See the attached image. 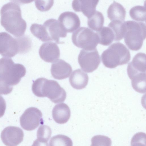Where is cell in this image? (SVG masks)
<instances>
[{
    "mask_svg": "<svg viewBox=\"0 0 146 146\" xmlns=\"http://www.w3.org/2000/svg\"><path fill=\"white\" fill-rule=\"evenodd\" d=\"M102 61L106 67L113 68L127 64L131 55L129 50L120 42L113 43L104 50L101 56Z\"/></svg>",
    "mask_w": 146,
    "mask_h": 146,
    "instance_id": "obj_4",
    "label": "cell"
},
{
    "mask_svg": "<svg viewBox=\"0 0 146 146\" xmlns=\"http://www.w3.org/2000/svg\"><path fill=\"white\" fill-rule=\"evenodd\" d=\"M72 71L70 65L64 60L58 59L52 64L50 69L52 77L60 80L68 78Z\"/></svg>",
    "mask_w": 146,
    "mask_h": 146,
    "instance_id": "obj_15",
    "label": "cell"
},
{
    "mask_svg": "<svg viewBox=\"0 0 146 146\" xmlns=\"http://www.w3.org/2000/svg\"><path fill=\"white\" fill-rule=\"evenodd\" d=\"M78 61L83 71L86 72L90 73L98 68L101 60L96 48L92 50H81L78 56Z\"/></svg>",
    "mask_w": 146,
    "mask_h": 146,
    "instance_id": "obj_7",
    "label": "cell"
},
{
    "mask_svg": "<svg viewBox=\"0 0 146 146\" xmlns=\"http://www.w3.org/2000/svg\"><path fill=\"white\" fill-rule=\"evenodd\" d=\"M32 89L36 96L47 97L54 103L64 102L66 97L65 90L57 82L44 78H38L34 81Z\"/></svg>",
    "mask_w": 146,
    "mask_h": 146,
    "instance_id": "obj_3",
    "label": "cell"
},
{
    "mask_svg": "<svg viewBox=\"0 0 146 146\" xmlns=\"http://www.w3.org/2000/svg\"><path fill=\"white\" fill-rule=\"evenodd\" d=\"M6 103L5 99L0 95V118L4 115L6 109Z\"/></svg>",
    "mask_w": 146,
    "mask_h": 146,
    "instance_id": "obj_31",
    "label": "cell"
},
{
    "mask_svg": "<svg viewBox=\"0 0 146 146\" xmlns=\"http://www.w3.org/2000/svg\"><path fill=\"white\" fill-rule=\"evenodd\" d=\"M40 58L44 61L52 63L58 59L60 51L58 47L54 42H48L42 44L39 50Z\"/></svg>",
    "mask_w": 146,
    "mask_h": 146,
    "instance_id": "obj_11",
    "label": "cell"
},
{
    "mask_svg": "<svg viewBox=\"0 0 146 146\" xmlns=\"http://www.w3.org/2000/svg\"><path fill=\"white\" fill-rule=\"evenodd\" d=\"M146 54L142 52L137 53L128 65V76L131 79L139 74L146 73Z\"/></svg>",
    "mask_w": 146,
    "mask_h": 146,
    "instance_id": "obj_13",
    "label": "cell"
},
{
    "mask_svg": "<svg viewBox=\"0 0 146 146\" xmlns=\"http://www.w3.org/2000/svg\"><path fill=\"white\" fill-rule=\"evenodd\" d=\"M104 22V17L102 13L96 11L92 16L88 18L87 24L91 29L98 32L103 27Z\"/></svg>",
    "mask_w": 146,
    "mask_h": 146,
    "instance_id": "obj_22",
    "label": "cell"
},
{
    "mask_svg": "<svg viewBox=\"0 0 146 146\" xmlns=\"http://www.w3.org/2000/svg\"><path fill=\"white\" fill-rule=\"evenodd\" d=\"M131 80L132 87L135 91L141 93L146 92V73L137 75Z\"/></svg>",
    "mask_w": 146,
    "mask_h": 146,
    "instance_id": "obj_24",
    "label": "cell"
},
{
    "mask_svg": "<svg viewBox=\"0 0 146 146\" xmlns=\"http://www.w3.org/2000/svg\"><path fill=\"white\" fill-rule=\"evenodd\" d=\"M51 134L52 131L50 127L46 125H41L37 131V139L48 141Z\"/></svg>",
    "mask_w": 146,
    "mask_h": 146,
    "instance_id": "obj_28",
    "label": "cell"
},
{
    "mask_svg": "<svg viewBox=\"0 0 146 146\" xmlns=\"http://www.w3.org/2000/svg\"><path fill=\"white\" fill-rule=\"evenodd\" d=\"M125 42L131 50H138L146 37V25L143 22L128 21L125 22Z\"/></svg>",
    "mask_w": 146,
    "mask_h": 146,
    "instance_id": "obj_5",
    "label": "cell"
},
{
    "mask_svg": "<svg viewBox=\"0 0 146 146\" xmlns=\"http://www.w3.org/2000/svg\"><path fill=\"white\" fill-rule=\"evenodd\" d=\"M24 133L19 127L10 126L5 127L1 133V138L6 146H17L23 140Z\"/></svg>",
    "mask_w": 146,
    "mask_h": 146,
    "instance_id": "obj_10",
    "label": "cell"
},
{
    "mask_svg": "<svg viewBox=\"0 0 146 146\" xmlns=\"http://www.w3.org/2000/svg\"><path fill=\"white\" fill-rule=\"evenodd\" d=\"M19 52L21 53L19 37L15 38L6 32L0 33V54L9 58Z\"/></svg>",
    "mask_w": 146,
    "mask_h": 146,
    "instance_id": "obj_8",
    "label": "cell"
},
{
    "mask_svg": "<svg viewBox=\"0 0 146 146\" xmlns=\"http://www.w3.org/2000/svg\"><path fill=\"white\" fill-rule=\"evenodd\" d=\"M97 32L99 38V43L102 45H108L114 40L113 32L109 27H103Z\"/></svg>",
    "mask_w": 146,
    "mask_h": 146,
    "instance_id": "obj_21",
    "label": "cell"
},
{
    "mask_svg": "<svg viewBox=\"0 0 146 146\" xmlns=\"http://www.w3.org/2000/svg\"><path fill=\"white\" fill-rule=\"evenodd\" d=\"M52 113L54 121L60 124L66 123L69 119L71 115L69 107L63 103L56 105L53 109Z\"/></svg>",
    "mask_w": 146,
    "mask_h": 146,
    "instance_id": "obj_17",
    "label": "cell"
},
{
    "mask_svg": "<svg viewBox=\"0 0 146 146\" xmlns=\"http://www.w3.org/2000/svg\"><path fill=\"white\" fill-rule=\"evenodd\" d=\"M32 146H48V141L36 139L33 142Z\"/></svg>",
    "mask_w": 146,
    "mask_h": 146,
    "instance_id": "obj_32",
    "label": "cell"
},
{
    "mask_svg": "<svg viewBox=\"0 0 146 146\" xmlns=\"http://www.w3.org/2000/svg\"><path fill=\"white\" fill-rule=\"evenodd\" d=\"M92 144L90 146H111V141L108 137L101 135H96L93 137L91 139Z\"/></svg>",
    "mask_w": 146,
    "mask_h": 146,
    "instance_id": "obj_27",
    "label": "cell"
},
{
    "mask_svg": "<svg viewBox=\"0 0 146 146\" xmlns=\"http://www.w3.org/2000/svg\"><path fill=\"white\" fill-rule=\"evenodd\" d=\"M89 78L87 74L81 69L74 70L69 78L71 86L74 88L80 90L85 88L88 84Z\"/></svg>",
    "mask_w": 146,
    "mask_h": 146,
    "instance_id": "obj_18",
    "label": "cell"
},
{
    "mask_svg": "<svg viewBox=\"0 0 146 146\" xmlns=\"http://www.w3.org/2000/svg\"><path fill=\"white\" fill-rule=\"evenodd\" d=\"M99 0H74L72 3L73 9L76 12H82L88 18L95 13Z\"/></svg>",
    "mask_w": 146,
    "mask_h": 146,
    "instance_id": "obj_16",
    "label": "cell"
},
{
    "mask_svg": "<svg viewBox=\"0 0 146 146\" xmlns=\"http://www.w3.org/2000/svg\"><path fill=\"white\" fill-rule=\"evenodd\" d=\"M25 66L15 64L10 58L0 59V94L7 95L12 91L13 86L18 84L26 73Z\"/></svg>",
    "mask_w": 146,
    "mask_h": 146,
    "instance_id": "obj_2",
    "label": "cell"
},
{
    "mask_svg": "<svg viewBox=\"0 0 146 146\" xmlns=\"http://www.w3.org/2000/svg\"><path fill=\"white\" fill-rule=\"evenodd\" d=\"M1 23L5 30L16 37L23 36L27 24L21 16L18 3L13 1L4 5L0 10Z\"/></svg>",
    "mask_w": 146,
    "mask_h": 146,
    "instance_id": "obj_1",
    "label": "cell"
},
{
    "mask_svg": "<svg viewBox=\"0 0 146 146\" xmlns=\"http://www.w3.org/2000/svg\"><path fill=\"white\" fill-rule=\"evenodd\" d=\"M42 113L37 108L31 107L27 109L20 119L21 127L27 131L36 129L40 124H43Z\"/></svg>",
    "mask_w": 146,
    "mask_h": 146,
    "instance_id": "obj_9",
    "label": "cell"
},
{
    "mask_svg": "<svg viewBox=\"0 0 146 146\" xmlns=\"http://www.w3.org/2000/svg\"><path fill=\"white\" fill-rule=\"evenodd\" d=\"M50 146H73V143L70 138L62 135L53 136L49 141Z\"/></svg>",
    "mask_w": 146,
    "mask_h": 146,
    "instance_id": "obj_26",
    "label": "cell"
},
{
    "mask_svg": "<svg viewBox=\"0 0 146 146\" xmlns=\"http://www.w3.org/2000/svg\"><path fill=\"white\" fill-rule=\"evenodd\" d=\"M32 33L43 42L52 41L45 27L43 25L36 23L32 24L30 28Z\"/></svg>",
    "mask_w": 146,
    "mask_h": 146,
    "instance_id": "obj_23",
    "label": "cell"
},
{
    "mask_svg": "<svg viewBox=\"0 0 146 146\" xmlns=\"http://www.w3.org/2000/svg\"><path fill=\"white\" fill-rule=\"evenodd\" d=\"M72 39L76 46L86 50L95 49L99 43L97 33L86 27H80L74 32Z\"/></svg>",
    "mask_w": 146,
    "mask_h": 146,
    "instance_id": "obj_6",
    "label": "cell"
},
{
    "mask_svg": "<svg viewBox=\"0 0 146 146\" xmlns=\"http://www.w3.org/2000/svg\"><path fill=\"white\" fill-rule=\"evenodd\" d=\"M43 25L45 27L52 41H54L58 44L61 43L60 38H64L66 36L67 32L57 20L53 19H48L44 23Z\"/></svg>",
    "mask_w": 146,
    "mask_h": 146,
    "instance_id": "obj_14",
    "label": "cell"
},
{
    "mask_svg": "<svg viewBox=\"0 0 146 146\" xmlns=\"http://www.w3.org/2000/svg\"><path fill=\"white\" fill-rule=\"evenodd\" d=\"M53 0H35V5L37 8L41 11H47L53 5Z\"/></svg>",
    "mask_w": 146,
    "mask_h": 146,
    "instance_id": "obj_30",
    "label": "cell"
},
{
    "mask_svg": "<svg viewBox=\"0 0 146 146\" xmlns=\"http://www.w3.org/2000/svg\"><path fill=\"white\" fill-rule=\"evenodd\" d=\"M146 7L141 5H136L129 10V15L132 19L140 22L146 21Z\"/></svg>",
    "mask_w": 146,
    "mask_h": 146,
    "instance_id": "obj_25",
    "label": "cell"
},
{
    "mask_svg": "<svg viewBox=\"0 0 146 146\" xmlns=\"http://www.w3.org/2000/svg\"><path fill=\"white\" fill-rule=\"evenodd\" d=\"M58 21L66 32L72 33L78 29L80 22L78 16L75 13L66 11L59 16Z\"/></svg>",
    "mask_w": 146,
    "mask_h": 146,
    "instance_id": "obj_12",
    "label": "cell"
},
{
    "mask_svg": "<svg viewBox=\"0 0 146 146\" xmlns=\"http://www.w3.org/2000/svg\"><path fill=\"white\" fill-rule=\"evenodd\" d=\"M108 27L111 28L113 32L114 40L119 41L124 37L125 31V21L117 20H113L109 23Z\"/></svg>",
    "mask_w": 146,
    "mask_h": 146,
    "instance_id": "obj_20",
    "label": "cell"
},
{
    "mask_svg": "<svg viewBox=\"0 0 146 146\" xmlns=\"http://www.w3.org/2000/svg\"><path fill=\"white\" fill-rule=\"evenodd\" d=\"M107 14L108 17L111 21L117 20L124 21L126 11L121 4L113 1L108 9Z\"/></svg>",
    "mask_w": 146,
    "mask_h": 146,
    "instance_id": "obj_19",
    "label": "cell"
},
{
    "mask_svg": "<svg viewBox=\"0 0 146 146\" xmlns=\"http://www.w3.org/2000/svg\"><path fill=\"white\" fill-rule=\"evenodd\" d=\"M146 134L143 132H138L132 138L131 146H146Z\"/></svg>",
    "mask_w": 146,
    "mask_h": 146,
    "instance_id": "obj_29",
    "label": "cell"
}]
</instances>
